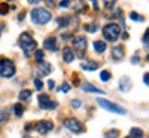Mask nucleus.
<instances>
[{
    "label": "nucleus",
    "instance_id": "nucleus-38",
    "mask_svg": "<svg viewBox=\"0 0 149 138\" xmlns=\"http://www.w3.org/2000/svg\"><path fill=\"white\" fill-rule=\"evenodd\" d=\"M24 18H25V11H22L21 14H19V15H18V20H19V21H22V20H24Z\"/></svg>",
    "mask_w": 149,
    "mask_h": 138
},
{
    "label": "nucleus",
    "instance_id": "nucleus-18",
    "mask_svg": "<svg viewBox=\"0 0 149 138\" xmlns=\"http://www.w3.org/2000/svg\"><path fill=\"white\" fill-rule=\"evenodd\" d=\"M70 22V17H58V20H57V24H58L59 28H66L69 25Z\"/></svg>",
    "mask_w": 149,
    "mask_h": 138
},
{
    "label": "nucleus",
    "instance_id": "nucleus-8",
    "mask_svg": "<svg viewBox=\"0 0 149 138\" xmlns=\"http://www.w3.org/2000/svg\"><path fill=\"white\" fill-rule=\"evenodd\" d=\"M37 101L40 104V108H42V109H55V108L58 106V102L51 101L47 94H40V95L37 97Z\"/></svg>",
    "mask_w": 149,
    "mask_h": 138
},
{
    "label": "nucleus",
    "instance_id": "nucleus-24",
    "mask_svg": "<svg viewBox=\"0 0 149 138\" xmlns=\"http://www.w3.org/2000/svg\"><path fill=\"white\" fill-rule=\"evenodd\" d=\"M117 137H119V130H116V128H112L105 134V138H117Z\"/></svg>",
    "mask_w": 149,
    "mask_h": 138
},
{
    "label": "nucleus",
    "instance_id": "nucleus-41",
    "mask_svg": "<svg viewBox=\"0 0 149 138\" xmlns=\"http://www.w3.org/2000/svg\"><path fill=\"white\" fill-rule=\"evenodd\" d=\"M138 61H139V58H138V57H134V58L131 59V62H138Z\"/></svg>",
    "mask_w": 149,
    "mask_h": 138
},
{
    "label": "nucleus",
    "instance_id": "nucleus-1",
    "mask_svg": "<svg viewBox=\"0 0 149 138\" xmlns=\"http://www.w3.org/2000/svg\"><path fill=\"white\" fill-rule=\"evenodd\" d=\"M18 44H19V47L24 50V53L26 54V55H31V53L35 51L37 47V43L35 42V39H33L28 32H24L21 36H19Z\"/></svg>",
    "mask_w": 149,
    "mask_h": 138
},
{
    "label": "nucleus",
    "instance_id": "nucleus-9",
    "mask_svg": "<svg viewBox=\"0 0 149 138\" xmlns=\"http://www.w3.org/2000/svg\"><path fill=\"white\" fill-rule=\"evenodd\" d=\"M35 128H36L37 133L40 134H47L48 131H51L54 128V123L48 122V120H40L35 124Z\"/></svg>",
    "mask_w": 149,
    "mask_h": 138
},
{
    "label": "nucleus",
    "instance_id": "nucleus-42",
    "mask_svg": "<svg viewBox=\"0 0 149 138\" xmlns=\"http://www.w3.org/2000/svg\"><path fill=\"white\" fill-rule=\"evenodd\" d=\"M7 1H14V0H7Z\"/></svg>",
    "mask_w": 149,
    "mask_h": 138
},
{
    "label": "nucleus",
    "instance_id": "nucleus-4",
    "mask_svg": "<svg viewBox=\"0 0 149 138\" xmlns=\"http://www.w3.org/2000/svg\"><path fill=\"white\" fill-rule=\"evenodd\" d=\"M0 75L8 79L15 75V65L8 58H0Z\"/></svg>",
    "mask_w": 149,
    "mask_h": 138
},
{
    "label": "nucleus",
    "instance_id": "nucleus-21",
    "mask_svg": "<svg viewBox=\"0 0 149 138\" xmlns=\"http://www.w3.org/2000/svg\"><path fill=\"white\" fill-rule=\"evenodd\" d=\"M14 112H15V116L21 117L24 115V112H25V108L21 105V104H15L14 105Z\"/></svg>",
    "mask_w": 149,
    "mask_h": 138
},
{
    "label": "nucleus",
    "instance_id": "nucleus-3",
    "mask_svg": "<svg viewBox=\"0 0 149 138\" xmlns=\"http://www.w3.org/2000/svg\"><path fill=\"white\" fill-rule=\"evenodd\" d=\"M120 33H122V29L120 26L117 25V24H107L104 29H102V35L104 37L107 39L108 42H116L119 36H120Z\"/></svg>",
    "mask_w": 149,
    "mask_h": 138
},
{
    "label": "nucleus",
    "instance_id": "nucleus-25",
    "mask_svg": "<svg viewBox=\"0 0 149 138\" xmlns=\"http://www.w3.org/2000/svg\"><path fill=\"white\" fill-rule=\"evenodd\" d=\"M8 11H10L8 4H6V3H0V14H1V15H6Z\"/></svg>",
    "mask_w": 149,
    "mask_h": 138
},
{
    "label": "nucleus",
    "instance_id": "nucleus-31",
    "mask_svg": "<svg viewBox=\"0 0 149 138\" xmlns=\"http://www.w3.org/2000/svg\"><path fill=\"white\" fill-rule=\"evenodd\" d=\"M69 3H70V0H61L59 7H61V8H66V7L69 6Z\"/></svg>",
    "mask_w": 149,
    "mask_h": 138
},
{
    "label": "nucleus",
    "instance_id": "nucleus-10",
    "mask_svg": "<svg viewBox=\"0 0 149 138\" xmlns=\"http://www.w3.org/2000/svg\"><path fill=\"white\" fill-rule=\"evenodd\" d=\"M43 46H44V48H47V50H50V51H57V50H58L57 39H55L54 36L47 37V39L43 42Z\"/></svg>",
    "mask_w": 149,
    "mask_h": 138
},
{
    "label": "nucleus",
    "instance_id": "nucleus-6",
    "mask_svg": "<svg viewBox=\"0 0 149 138\" xmlns=\"http://www.w3.org/2000/svg\"><path fill=\"white\" fill-rule=\"evenodd\" d=\"M64 126L68 130H70L72 133H76V134H80L84 131V126H83V123L79 122L77 119H74V117H68V119H65L64 120Z\"/></svg>",
    "mask_w": 149,
    "mask_h": 138
},
{
    "label": "nucleus",
    "instance_id": "nucleus-29",
    "mask_svg": "<svg viewBox=\"0 0 149 138\" xmlns=\"http://www.w3.org/2000/svg\"><path fill=\"white\" fill-rule=\"evenodd\" d=\"M116 1H117V0H104V3H105V7H107V8H111V7L115 4Z\"/></svg>",
    "mask_w": 149,
    "mask_h": 138
},
{
    "label": "nucleus",
    "instance_id": "nucleus-5",
    "mask_svg": "<svg viewBox=\"0 0 149 138\" xmlns=\"http://www.w3.org/2000/svg\"><path fill=\"white\" fill-rule=\"evenodd\" d=\"M73 47H74V50H76V57L81 59L86 55V51H87V47H88L87 37L86 36H76L73 39Z\"/></svg>",
    "mask_w": 149,
    "mask_h": 138
},
{
    "label": "nucleus",
    "instance_id": "nucleus-13",
    "mask_svg": "<svg viewBox=\"0 0 149 138\" xmlns=\"http://www.w3.org/2000/svg\"><path fill=\"white\" fill-rule=\"evenodd\" d=\"M80 66H81L83 69H86V70H95V69H98L100 64H98V62H95V61H93V59H87V61H86V62H83Z\"/></svg>",
    "mask_w": 149,
    "mask_h": 138
},
{
    "label": "nucleus",
    "instance_id": "nucleus-28",
    "mask_svg": "<svg viewBox=\"0 0 149 138\" xmlns=\"http://www.w3.org/2000/svg\"><path fill=\"white\" fill-rule=\"evenodd\" d=\"M35 86H36V90L40 91L43 89V82L39 79V77H36V79H35Z\"/></svg>",
    "mask_w": 149,
    "mask_h": 138
},
{
    "label": "nucleus",
    "instance_id": "nucleus-35",
    "mask_svg": "<svg viewBox=\"0 0 149 138\" xmlns=\"http://www.w3.org/2000/svg\"><path fill=\"white\" fill-rule=\"evenodd\" d=\"M144 44L148 46V31H145V33H144Z\"/></svg>",
    "mask_w": 149,
    "mask_h": 138
},
{
    "label": "nucleus",
    "instance_id": "nucleus-12",
    "mask_svg": "<svg viewBox=\"0 0 149 138\" xmlns=\"http://www.w3.org/2000/svg\"><path fill=\"white\" fill-rule=\"evenodd\" d=\"M62 58H64V61L66 62V64H70V62L74 59L73 50H72L70 47H65L64 48V54H62Z\"/></svg>",
    "mask_w": 149,
    "mask_h": 138
},
{
    "label": "nucleus",
    "instance_id": "nucleus-2",
    "mask_svg": "<svg viewBox=\"0 0 149 138\" xmlns=\"http://www.w3.org/2000/svg\"><path fill=\"white\" fill-rule=\"evenodd\" d=\"M31 18H32V22H35L36 25H44V24H47V22L51 20V13L47 11L46 8L37 7V8L32 10Z\"/></svg>",
    "mask_w": 149,
    "mask_h": 138
},
{
    "label": "nucleus",
    "instance_id": "nucleus-19",
    "mask_svg": "<svg viewBox=\"0 0 149 138\" xmlns=\"http://www.w3.org/2000/svg\"><path fill=\"white\" fill-rule=\"evenodd\" d=\"M130 137H133V138H142V137H144V131H142L141 128H138V127H133L131 130H130Z\"/></svg>",
    "mask_w": 149,
    "mask_h": 138
},
{
    "label": "nucleus",
    "instance_id": "nucleus-11",
    "mask_svg": "<svg viewBox=\"0 0 149 138\" xmlns=\"http://www.w3.org/2000/svg\"><path fill=\"white\" fill-rule=\"evenodd\" d=\"M50 72H51V65L48 64V62L40 61L39 62V72L37 73L42 75V76H46V75H50Z\"/></svg>",
    "mask_w": 149,
    "mask_h": 138
},
{
    "label": "nucleus",
    "instance_id": "nucleus-7",
    "mask_svg": "<svg viewBox=\"0 0 149 138\" xmlns=\"http://www.w3.org/2000/svg\"><path fill=\"white\" fill-rule=\"evenodd\" d=\"M97 101H98V104H100L102 108H105L107 111L117 113V115H126V109H123L122 106L116 105V104H113V102H109V101H107V100H104V98H98Z\"/></svg>",
    "mask_w": 149,
    "mask_h": 138
},
{
    "label": "nucleus",
    "instance_id": "nucleus-27",
    "mask_svg": "<svg viewBox=\"0 0 149 138\" xmlns=\"http://www.w3.org/2000/svg\"><path fill=\"white\" fill-rule=\"evenodd\" d=\"M35 58H36L37 62L43 61V58H44V53H43V50H37L36 53H35Z\"/></svg>",
    "mask_w": 149,
    "mask_h": 138
},
{
    "label": "nucleus",
    "instance_id": "nucleus-30",
    "mask_svg": "<svg viewBox=\"0 0 149 138\" xmlns=\"http://www.w3.org/2000/svg\"><path fill=\"white\" fill-rule=\"evenodd\" d=\"M7 119V112L3 111V109H0V123H3Z\"/></svg>",
    "mask_w": 149,
    "mask_h": 138
},
{
    "label": "nucleus",
    "instance_id": "nucleus-17",
    "mask_svg": "<svg viewBox=\"0 0 149 138\" xmlns=\"http://www.w3.org/2000/svg\"><path fill=\"white\" fill-rule=\"evenodd\" d=\"M94 48H95L97 53L101 54L107 50V43L104 42V40H95V42H94Z\"/></svg>",
    "mask_w": 149,
    "mask_h": 138
},
{
    "label": "nucleus",
    "instance_id": "nucleus-14",
    "mask_svg": "<svg viewBox=\"0 0 149 138\" xmlns=\"http://www.w3.org/2000/svg\"><path fill=\"white\" fill-rule=\"evenodd\" d=\"M81 90L86 91V93H97V94H104V91L100 90L98 87H95V86L90 84V83H84V84L81 86Z\"/></svg>",
    "mask_w": 149,
    "mask_h": 138
},
{
    "label": "nucleus",
    "instance_id": "nucleus-36",
    "mask_svg": "<svg viewBox=\"0 0 149 138\" xmlns=\"http://www.w3.org/2000/svg\"><path fill=\"white\" fill-rule=\"evenodd\" d=\"M48 89H50V90H53L54 89V86H55V83H54V80H48Z\"/></svg>",
    "mask_w": 149,
    "mask_h": 138
},
{
    "label": "nucleus",
    "instance_id": "nucleus-15",
    "mask_svg": "<svg viewBox=\"0 0 149 138\" xmlns=\"http://www.w3.org/2000/svg\"><path fill=\"white\" fill-rule=\"evenodd\" d=\"M112 57H113V59H122L123 57H124V48H123V46L113 47V50H112Z\"/></svg>",
    "mask_w": 149,
    "mask_h": 138
},
{
    "label": "nucleus",
    "instance_id": "nucleus-39",
    "mask_svg": "<svg viewBox=\"0 0 149 138\" xmlns=\"http://www.w3.org/2000/svg\"><path fill=\"white\" fill-rule=\"evenodd\" d=\"M47 4L48 6H54L55 4V0H47Z\"/></svg>",
    "mask_w": 149,
    "mask_h": 138
},
{
    "label": "nucleus",
    "instance_id": "nucleus-16",
    "mask_svg": "<svg viewBox=\"0 0 149 138\" xmlns=\"http://www.w3.org/2000/svg\"><path fill=\"white\" fill-rule=\"evenodd\" d=\"M119 89L122 91H128L130 89H131V80L128 79V77H123V79H120V82H119Z\"/></svg>",
    "mask_w": 149,
    "mask_h": 138
},
{
    "label": "nucleus",
    "instance_id": "nucleus-40",
    "mask_svg": "<svg viewBox=\"0 0 149 138\" xmlns=\"http://www.w3.org/2000/svg\"><path fill=\"white\" fill-rule=\"evenodd\" d=\"M28 1H29L31 4H36V3H39L40 0H28Z\"/></svg>",
    "mask_w": 149,
    "mask_h": 138
},
{
    "label": "nucleus",
    "instance_id": "nucleus-43",
    "mask_svg": "<svg viewBox=\"0 0 149 138\" xmlns=\"http://www.w3.org/2000/svg\"><path fill=\"white\" fill-rule=\"evenodd\" d=\"M126 138H133V137H126Z\"/></svg>",
    "mask_w": 149,
    "mask_h": 138
},
{
    "label": "nucleus",
    "instance_id": "nucleus-37",
    "mask_svg": "<svg viewBox=\"0 0 149 138\" xmlns=\"http://www.w3.org/2000/svg\"><path fill=\"white\" fill-rule=\"evenodd\" d=\"M144 83H145V84H146V86L149 84V77H148V73H146V75H145V76H144Z\"/></svg>",
    "mask_w": 149,
    "mask_h": 138
},
{
    "label": "nucleus",
    "instance_id": "nucleus-33",
    "mask_svg": "<svg viewBox=\"0 0 149 138\" xmlns=\"http://www.w3.org/2000/svg\"><path fill=\"white\" fill-rule=\"evenodd\" d=\"M59 90H61V91H64V93H68V91L70 90V86L68 84V83H64V84H62V87H61Z\"/></svg>",
    "mask_w": 149,
    "mask_h": 138
},
{
    "label": "nucleus",
    "instance_id": "nucleus-22",
    "mask_svg": "<svg viewBox=\"0 0 149 138\" xmlns=\"http://www.w3.org/2000/svg\"><path fill=\"white\" fill-rule=\"evenodd\" d=\"M31 95H32V91L31 90H22L21 93H19V100L26 101V100H29V97Z\"/></svg>",
    "mask_w": 149,
    "mask_h": 138
},
{
    "label": "nucleus",
    "instance_id": "nucleus-20",
    "mask_svg": "<svg viewBox=\"0 0 149 138\" xmlns=\"http://www.w3.org/2000/svg\"><path fill=\"white\" fill-rule=\"evenodd\" d=\"M84 29L87 31V32H90V33L97 32V31H98V22H94V24H86Z\"/></svg>",
    "mask_w": 149,
    "mask_h": 138
},
{
    "label": "nucleus",
    "instance_id": "nucleus-23",
    "mask_svg": "<svg viewBox=\"0 0 149 138\" xmlns=\"http://www.w3.org/2000/svg\"><path fill=\"white\" fill-rule=\"evenodd\" d=\"M130 18L133 20V21H138V22H144L145 18L142 15H139L138 13H135V11H133V13H130Z\"/></svg>",
    "mask_w": 149,
    "mask_h": 138
},
{
    "label": "nucleus",
    "instance_id": "nucleus-26",
    "mask_svg": "<svg viewBox=\"0 0 149 138\" xmlns=\"http://www.w3.org/2000/svg\"><path fill=\"white\" fill-rule=\"evenodd\" d=\"M100 77H101L102 82H108V80L111 79V73H109L108 70H102L101 75H100Z\"/></svg>",
    "mask_w": 149,
    "mask_h": 138
},
{
    "label": "nucleus",
    "instance_id": "nucleus-44",
    "mask_svg": "<svg viewBox=\"0 0 149 138\" xmlns=\"http://www.w3.org/2000/svg\"><path fill=\"white\" fill-rule=\"evenodd\" d=\"M25 138H29V137H25Z\"/></svg>",
    "mask_w": 149,
    "mask_h": 138
},
{
    "label": "nucleus",
    "instance_id": "nucleus-32",
    "mask_svg": "<svg viewBox=\"0 0 149 138\" xmlns=\"http://www.w3.org/2000/svg\"><path fill=\"white\" fill-rule=\"evenodd\" d=\"M70 105H72V108H79V106L81 105V102H80L79 100H72V101H70Z\"/></svg>",
    "mask_w": 149,
    "mask_h": 138
},
{
    "label": "nucleus",
    "instance_id": "nucleus-34",
    "mask_svg": "<svg viewBox=\"0 0 149 138\" xmlns=\"http://www.w3.org/2000/svg\"><path fill=\"white\" fill-rule=\"evenodd\" d=\"M90 1L93 3V6H94V10L95 11L100 10V7H98V1H97V0H90Z\"/></svg>",
    "mask_w": 149,
    "mask_h": 138
}]
</instances>
